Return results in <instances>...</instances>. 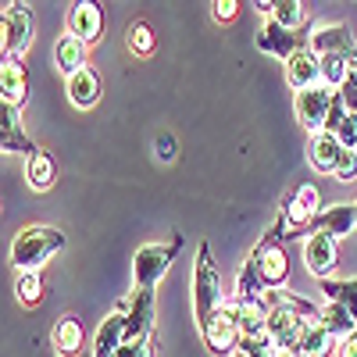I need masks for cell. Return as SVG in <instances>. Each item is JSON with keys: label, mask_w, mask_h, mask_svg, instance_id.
Segmentation results:
<instances>
[{"label": "cell", "mask_w": 357, "mask_h": 357, "mask_svg": "<svg viewBox=\"0 0 357 357\" xmlns=\"http://www.w3.org/2000/svg\"><path fill=\"white\" fill-rule=\"evenodd\" d=\"M65 250V232L54 225H25L11 240V264L18 272H40L50 257Z\"/></svg>", "instance_id": "1"}, {"label": "cell", "mask_w": 357, "mask_h": 357, "mask_svg": "<svg viewBox=\"0 0 357 357\" xmlns=\"http://www.w3.org/2000/svg\"><path fill=\"white\" fill-rule=\"evenodd\" d=\"M222 304H225L222 272H218V264H215V257H211V247L200 243L197 264H193V311H197V325L207 321Z\"/></svg>", "instance_id": "2"}, {"label": "cell", "mask_w": 357, "mask_h": 357, "mask_svg": "<svg viewBox=\"0 0 357 357\" xmlns=\"http://www.w3.org/2000/svg\"><path fill=\"white\" fill-rule=\"evenodd\" d=\"M279 240H286L282 222H275L272 229H268V232L261 236V243H257V247L250 250V257H247V261L257 268L264 289H286V282H289V257H286V250H282Z\"/></svg>", "instance_id": "3"}, {"label": "cell", "mask_w": 357, "mask_h": 357, "mask_svg": "<svg viewBox=\"0 0 357 357\" xmlns=\"http://www.w3.org/2000/svg\"><path fill=\"white\" fill-rule=\"evenodd\" d=\"M183 250V236H168V243H143L132 257V289H154Z\"/></svg>", "instance_id": "4"}, {"label": "cell", "mask_w": 357, "mask_h": 357, "mask_svg": "<svg viewBox=\"0 0 357 357\" xmlns=\"http://www.w3.org/2000/svg\"><path fill=\"white\" fill-rule=\"evenodd\" d=\"M318 211H321L318 186H314V183H301V186L286 197V204H282V218H279V222H282V232L293 236V232L311 229L314 218H318Z\"/></svg>", "instance_id": "5"}, {"label": "cell", "mask_w": 357, "mask_h": 357, "mask_svg": "<svg viewBox=\"0 0 357 357\" xmlns=\"http://www.w3.org/2000/svg\"><path fill=\"white\" fill-rule=\"evenodd\" d=\"M200 340L211 354H232L240 347V321H236V307L232 301H225L207 321H200Z\"/></svg>", "instance_id": "6"}, {"label": "cell", "mask_w": 357, "mask_h": 357, "mask_svg": "<svg viewBox=\"0 0 357 357\" xmlns=\"http://www.w3.org/2000/svg\"><path fill=\"white\" fill-rule=\"evenodd\" d=\"M307 50L314 57H347L350 68H357V43L343 22H321L307 40Z\"/></svg>", "instance_id": "7"}, {"label": "cell", "mask_w": 357, "mask_h": 357, "mask_svg": "<svg viewBox=\"0 0 357 357\" xmlns=\"http://www.w3.org/2000/svg\"><path fill=\"white\" fill-rule=\"evenodd\" d=\"M336 104V89L329 86H311V89H301L293 100V111H296V122H301L307 132H325V122H329V111Z\"/></svg>", "instance_id": "8"}, {"label": "cell", "mask_w": 357, "mask_h": 357, "mask_svg": "<svg viewBox=\"0 0 357 357\" xmlns=\"http://www.w3.org/2000/svg\"><path fill=\"white\" fill-rule=\"evenodd\" d=\"M126 304V343L154 340V314H158V296L154 289H132Z\"/></svg>", "instance_id": "9"}, {"label": "cell", "mask_w": 357, "mask_h": 357, "mask_svg": "<svg viewBox=\"0 0 357 357\" xmlns=\"http://www.w3.org/2000/svg\"><path fill=\"white\" fill-rule=\"evenodd\" d=\"M304 264L314 279H321V282L333 279L336 268H340V243L325 232H311L307 243H304Z\"/></svg>", "instance_id": "10"}, {"label": "cell", "mask_w": 357, "mask_h": 357, "mask_svg": "<svg viewBox=\"0 0 357 357\" xmlns=\"http://www.w3.org/2000/svg\"><path fill=\"white\" fill-rule=\"evenodd\" d=\"M68 33L79 43L93 47L104 36V8L97 0H79V4H72L68 8Z\"/></svg>", "instance_id": "11"}, {"label": "cell", "mask_w": 357, "mask_h": 357, "mask_svg": "<svg viewBox=\"0 0 357 357\" xmlns=\"http://www.w3.org/2000/svg\"><path fill=\"white\" fill-rule=\"evenodd\" d=\"M0 151L4 154H25L33 158L40 146L29 139V132L22 129V111L11 107L8 100H0Z\"/></svg>", "instance_id": "12"}, {"label": "cell", "mask_w": 357, "mask_h": 357, "mask_svg": "<svg viewBox=\"0 0 357 357\" xmlns=\"http://www.w3.org/2000/svg\"><path fill=\"white\" fill-rule=\"evenodd\" d=\"M8 29H11V57H25V50L33 47V36H36V18H33V8L29 4H8Z\"/></svg>", "instance_id": "13"}, {"label": "cell", "mask_w": 357, "mask_h": 357, "mask_svg": "<svg viewBox=\"0 0 357 357\" xmlns=\"http://www.w3.org/2000/svg\"><path fill=\"white\" fill-rule=\"evenodd\" d=\"M286 82H289V89H311V86H321V61L307 50V47H301L293 57H286Z\"/></svg>", "instance_id": "14"}, {"label": "cell", "mask_w": 357, "mask_h": 357, "mask_svg": "<svg viewBox=\"0 0 357 357\" xmlns=\"http://www.w3.org/2000/svg\"><path fill=\"white\" fill-rule=\"evenodd\" d=\"M126 343V304H118L93 336V357H114Z\"/></svg>", "instance_id": "15"}, {"label": "cell", "mask_w": 357, "mask_h": 357, "mask_svg": "<svg viewBox=\"0 0 357 357\" xmlns=\"http://www.w3.org/2000/svg\"><path fill=\"white\" fill-rule=\"evenodd\" d=\"M82 343H86V329L79 314H61L50 329V347L57 350V357H79L82 354Z\"/></svg>", "instance_id": "16"}, {"label": "cell", "mask_w": 357, "mask_h": 357, "mask_svg": "<svg viewBox=\"0 0 357 357\" xmlns=\"http://www.w3.org/2000/svg\"><path fill=\"white\" fill-rule=\"evenodd\" d=\"M0 100H8L18 111L29 100V72L18 57H8V61L0 65Z\"/></svg>", "instance_id": "17"}, {"label": "cell", "mask_w": 357, "mask_h": 357, "mask_svg": "<svg viewBox=\"0 0 357 357\" xmlns=\"http://www.w3.org/2000/svg\"><path fill=\"white\" fill-rule=\"evenodd\" d=\"M357 229V218H354V204H329V207H321L311 232H325V236H333V240L340 243L343 236H350Z\"/></svg>", "instance_id": "18"}, {"label": "cell", "mask_w": 357, "mask_h": 357, "mask_svg": "<svg viewBox=\"0 0 357 357\" xmlns=\"http://www.w3.org/2000/svg\"><path fill=\"white\" fill-rule=\"evenodd\" d=\"M301 47H307V43H301V36L296 33H289V29H282V25H275L272 18H268L264 25H261V33H257V50H264V54H272V57H293Z\"/></svg>", "instance_id": "19"}, {"label": "cell", "mask_w": 357, "mask_h": 357, "mask_svg": "<svg viewBox=\"0 0 357 357\" xmlns=\"http://www.w3.org/2000/svg\"><path fill=\"white\" fill-rule=\"evenodd\" d=\"M340 158H343V146H340V139H336L333 132H318V136L311 139V146H307V161H311V168L321 172V175H336Z\"/></svg>", "instance_id": "20"}, {"label": "cell", "mask_w": 357, "mask_h": 357, "mask_svg": "<svg viewBox=\"0 0 357 357\" xmlns=\"http://www.w3.org/2000/svg\"><path fill=\"white\" fill-rule=\"evenodd\" d=\"M232 307H236V321H240V336L243 340L268 336L264 333V325H268V304H264V296H261V301H232Z\"/></svg>", "instance_id": "21"}, {"label": "cell", "mask_w": 357, "mask_h": 357, "mask_svg": "<svg viewBox=\"0 0 357 357\" xmlns=\"http://www.w3.org/2000/svg\"><path fill=\"white\" fill-rule=\"evenodd\" d=\"M65 93H68V100L75 107H93L100 100V75L86 65L82 72H75V75L65 79Z\"/></svg>", "instance_id": "22"}, {"label": "cell", "mask_w": 357, "mask_h": 357, "mask_svg": "<svg viewBox=\"0 0 357 357\" xmlns=\"http://www.w3.org/2000/svg\"><path fill=\"white\" fill-rule=\"evenodd\" d=\"M336 347H340V340L325 333L321 321H307L304 333H301V340H296V347H293V354H296V357H329Z\"/></svg>", "instance_id": "23"}, {"label": "cell", "mask_w": 357, "mask_h": 357, "mask_svg": "<svg viewBox=\"0 0 357 357\" xmlns=\"http://www.w3.org/2000/svg\"><path fill=\"white\" fill-rule=\"evenodd\" d=\"M25 178L36 193H50L57 183V165L50 158V151H36L33 158H25Z\"/></svg>", "instance_id": "24"}, {"label": "cell", "mask_w": 357, "mask_h": 357, "mask_svg": "<svg viewBox=\"0 0 357 357\" xmlns=\"http://www.w3.org/2000/svg\"><path fill=\"white\" fill-rule=\"evenodd\" d=\"M86 50H89V47H86V43H79L72 33L57 36V43H54V61H57V68L65 72V79L86 68Z\"/></svg>", "instance_id": "25"}, {"label": "cell", "mask_w": 357, "mask_h": 357, "mask_svg": "<svg viewBox=\"0 0 357 357\" xmlns=\"http://www.w3.org/2000/svg\"><path fill=\"white\" fill-rule=\"evenodd\" d=\"M321 293H325V304L347 307V314L357 321V275L354 279H325Z\"/></svg>", "instance_id": "26"}, {"label": "cell", "mask_w": 357, "mask_h": 357, "mask_svg": "<svg viewBox=\"0 0 357 357\" xmlns=\"http://www.w3.org/2000/svg\"><path fill=\"white\" fill-rule=\"evenodd\" d=\"M318 321H321V329L329 333V336H336V340H347V336H354L357 333V321L347 314V307H340V304H325L321 311H318Z\"/></svg>", "instance_id": "27"}, {"label": "cell", "mask_w": 357, "mask_h": 357, "mask_svg": "<svg viewBox=\"0 0 357 357\" xmlns=\"http://www.w3.org/2000/svg\"><path fill=\"white\" fill-rule=\"evenodd\" d=\"M126 47L136 54V57H151L154 50H158V36H154V29H151V22H143V18H136L129 29H126Z\"/></svg>", "instance_id": "28"}, {"label": "cell", "mask_w": 357, "mask_h": 357, "mask_svg": "<svg viewBox=\"0 0 357 357\" xmlns=\"http://www.w3.org/2000/svg\"><path fill=\"white\" fill-rule=\"evenodd\" d=\"M272 22L289 29V33H296L301 25H307V4L304 0H279L275 11H272Z\"/></svg>", "instance_id": "29"}, {"label": "cell", "mask_w": 357, "mask_h": 357, "mask_svg": "<svg viewBox=\"0 0 357 357\" xmlns=\"http://www.w3.org/2000/svg\"><path fill=\"white\" fill-rule=\"evenodd\" d=\"M268 289H264V282H261V275H257V268L247 261L243 268H240V279H236V293H232V301H261Z\"/></svg>", "instance_id": "30"}, {"label": "cell", "mask_w": 357, "mask_h": 357, "mask_svg": "<svg viewBox=\"0 0 357 357\" xmlns=\"http://www.w3.org/2000/svg\"><path fill=\"white\" fill-rule=\"evenodd\" d=\"M15 296H18V304L36 307V304L43 301V275H40V272H18V279H15Z\"/></svg>", "instance_id": "31"}, {"label": "cell", "mask_w": 357, "mask_h": 357, "mask_svg": "<svg viewBox=\"0 0 357 357\" xmlns=\"http://www.w3.org/2000/svg\"><path fill=\"white\" fill-rule=\"evenodd\" d=\"M318 61H321V82L329 89H340L343 79L350 75V61L347 57H318Z\"/></svg>", "instance_id": "32"}, {"label": "cell", "mask_w": 357, "mask_h": 357, "mask_svg": "<svg viewBox=\"0 0 357 357\" xmlns=\"http://www.w3.org/2000/svg\"><path fill=\"white\" fill-rule=\"evenodd\" d=\"M279 350H275V343L268 340V336H261V340H240V347L232 350V357H275Z\"/></svg>", "instance_id": "33"}, {"label": "cell", "mask_w": 357, "mask_h": 357, "mask_svg": "<svg viewBox=\"0 0 357 357\" xmlns=\"http://www.w3.org/2000/svg\"><path fill=\"white\" fill-rule=\"evenodd\" d=\"M340 104L347 107V114H357V68H350V75L343 79V86L336 89Z\"/></svg>", "instance_id": "34"}, {"label": "cell", "mask_w": 357, "mask_h": 357, "mask_svg": "<svg viewBox=\"0 0 357 357\" xmlns=\"http://www.w3.org/2000/svg\"><path fill=\"white\" fill-rule=\"evenodd\" d=\"M333 136L340 139L343 151H354V146H357V114H347L343 122L336 126V132H333Z\"/></svg>", "instance_id": "35"}, {"label": "cell", "mask_w": 357, "mask_h": 357, "mask_svg": "<svg viewBox=\"0 0 357 357\" xmlns=\"http://www.w3.org/2000/svg\"><path fill=\"white\" fill-rule=\"evenodd\" d=\"M175 136H168V132H161L158 139H154V158L161 161V165H172L175 161Z\"/></svg>", "instance_id": "36"}, {"label": "cell", "mask_w": 357, "mask_h": 357, "mask_svg": "<svg viewBox=\"0 0 357 357\" xmlns=\"http://www.w3.org/2000/svg\"><path fill=\"white\" fill-rule=\"evenodd\" d=\"M211 15H215V22L229 25V22H236V15H240V4H236V0H215Z\"/></svg>", "instance_id": "37"}, {"label": "cell", "mask_w": 357, "mask_h": 357, "mask_svg": "<svg viewBox=\"0 0 357 357\" xmlns=\"http://www.w3.org/2000/svg\"><path fill=\"white\" fill-rule=\"evenodd\" d=\"M336 178H340V183H354V178H357V154L354 151H343V158L336 165Z\"/></svg>", "instance_id": "38"}, {"label": "cell", "mask_w": 357, "mask_h": 357, "mask_svg": "<svg viewBox=\"0 0 357 357\" xmlns=\"http://www.w3.org/2000/svg\"><path fill=\"white\" fill-rule=\"evenodd\" d=\"M114 357H154V340H143V343H122Z\"/></svg>", "instance_id": "39"}, {"label": "cell", "mask_w": 357, "mask_h": 357, "mask_svg": "<svg viewBox=\"0 0 357 357\" xmlns=\"http://www.w3.org/2000/svg\"><path fill=\"white\" fill-rule=\"evenodd\" d=\"M11 57V29H8V15L0 11V65Z\"/></svg>", "instance_id": "40"}, {"label": "cell", "mask_w": 357, "mask_h": 357, "mask_svg": "<svg viewBox=\"0 0 357 357\" xmlns=\"http://www.w3.org/2000/svg\"><path fill=\"white\" fill-rule=\"evenodd\" d=\"M336 357H357V333H354V336H347V340H340Z\"/></svg>", "instance_id": "41"}, {"label": "cell", "mask_w": 357, "mask_h": 357, "mask_svg": "<svg viewBox=\"0 0 357 357\" xmlns=\"http://www.w3.org/2000/svg\"><path fill=\"white\" fill-rule=\"evenodd\" d=\"M261 15H268V18H272V11H275V4H272V0H261V4H254Z\"/></svg>", "instance_id": "42"}, {"label": "cell", "mask_w": 357, "mask_h": 357, "mask_svg": "<svg viewBox=\"0 0 357 357\" xmlns=\"http://www.w3.org/2000/svg\"><path fill=\"white\" fill-rule=\"evenodd\" d=\"M354 218H357V200H354Z\"/></svg>", "instance_id": "43"}, {"label": "cell", "mask_w": 357, "mask_h": 357, "mask_svg": "<svg viewBox=\"0 0 357 357\" xmlns=\"http://www.w3.org/2000/svg\"><path fill=\"white\" fill-rule=\"evenodd\" d=\"M354 154H357V146H354Z\"/></svg>", "instance_id": "44"}]
</instances>
